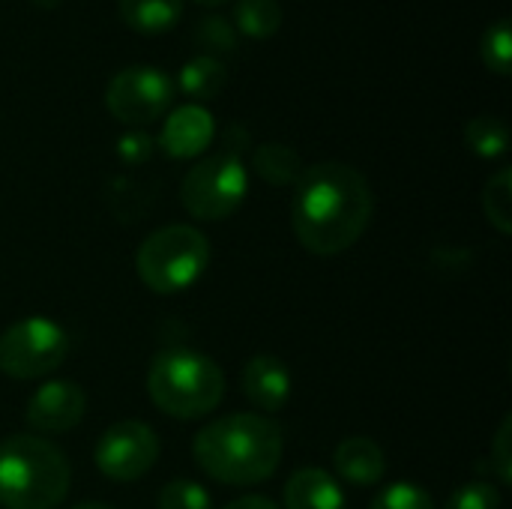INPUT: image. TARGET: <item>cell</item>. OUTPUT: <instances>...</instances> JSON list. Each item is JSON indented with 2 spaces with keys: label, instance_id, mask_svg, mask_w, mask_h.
I'll list each match as a JSON object with an SVG mask.
<instances>
[{
  "label": "cell",
  "instance_id": "cell-26",
  "mask_svg": "<svg viewBox=\"0 0 512 509\" xmlns=\"http://www.w3.org/2000/svg\"><path fill=\"white\" fill-rule=\"evenodd\" d=\"M510 441L512 417H504V423H501V429H498V435H495V444H492V468H495V474H498V483H504V486H510L512 480Z\"/></svg>",
  "mask_w": 512,
  "mask_h": 509
},
{
  "label": "cell",
  "instance_id": "cell-27",
  "mask_svg": "<svg viewBox=\"0 0 512 509\" xmlns=\"http://www.w3.org/2000/svg\"><path fill=\"white\" fill-rule=\"evenodd\" d=\"M150 150H153V141H150V135H144V132H126L120 141H117V153H120V159L123 162H144L147 156H150Z\"/></svg>",
  "mask_w": 512,
  "mask_h": 509
},
{
  "label": "cell",
  "instance_id": "cell-11",
  "mask_svg": "<svg viewBox=\"0 0 512 509\" xmlns=\"http://www.w3.org/2000/svg\"><path fill=\"white\" fill-rule=\"evenodd\" d=\"M216 135V120L201 105H180L165 117L159 147L171 159H195L201 156Z\"/></svg>",
  "mask_w": 512,
  "mask_h": 509
},
{
  "label": "cell",
  "instance_id": "cell-4",
  "mask_svg": "<svg viewBox=\"0 0 512 509\" xmlns=\"http://www.w3.org/2000/svg\"><path fill=\"white\" fill-rule=\"evenodd\" d=\"M147 393L162 414L177 420H198L216 411L222 402L225 375L207 354L171 348L150 363Z\"/></svg>",
  "mask_w": 512,
  "mask_h": 509
},
{
  "label": "cell",
  "instance_id": "cell-21",
  "mask_svg": "<svg viewBox=\"0 0 512 509\" xmlns=\"http://www.w3.org/2000/svg\"><path fill=\"white\" fill-rule=\"evenodd\" d=\"M480 54H483V63L498 72V75H510L512 72V33L510 21L507 18H498L486 27L483 39H480Z\"/></svg>",
  "mask_w": 512,
  "mask_h": 509
},
{
  "label": "cell",
  "instance_id": "cell-18",
  "mask_svg": "<svg viewBox=\"0 0 512 509\" xmlns=\"http://www.w3.org/2000/svg\"><path fill=\"white\" fill-rule=\"evenodd\" d=\"M282 27L279 0H237L234 6V30L249 39H267Z\"/></svg>",
  "mask_w": 512,
  "mask_h": 509
},
{
  "label": "cell",
  "instance_id": "cell-16",
  "mask_svg": "<svg viewBox=\"0 0 512 509\" xmlns=\"http://www.w3.org/2000/svg\"><path fill=\"white\" fill-rule=\"evenodd\" d=\"M123 21L138 33H165L183 15V0H117Z\"/></svg>",
  "mask_w": 512,
  "mask_h": 509
},
{
  "label": "cell",
  "instance_id": "cell-19",
  "mask_svg": "<svg viewBox=\"0 0 512 509\" xmlns=\"http://www.w3.org/2000/svg\"><path fill=\"white\" fill-rule=\"evenodd\" d=\"M465 144L483 159H498L507 153L510 144L507 123L495 114H477L465 123Z\"/></svg>",
  "mask_w": 512,
  "mask_h": 509
},
{
  "label": "cell",
  "instance_id": "cell-29",
  "mask_svg": "<svg viewBox=\"0 0 512 509\" xmlns=\"http://www.w3.org/2000/svg\"><path fill=\"white\" fill-rule=\"evenodd\" d=\"M72 509H114V507H108V504H99V501H84V504H78V507H72Z\"/></svg>",
  "mask_w": 512,
  "mask_h": 509
},
{
  "label": "cell",
  "instance_id": "cell-22",
  "mask_svg": "<svg viewBox=\"0 0 512 509\" xmlns=\"http://www.w3.org/2000/svg\"><path fill=\"white\" fill-rule=\"evenodd\" d=\"M159 509H213L210 492L192 480H171L159 492Z\"/></svg>",
  "mask_w": 512,
  "mask_h": 509
},
{
  "label": "cell",
  "instance_id": "cell-13",
  "mask_svg": "<svg viewBox=\"0 0 512 509\" xmlns=\"http://www.w3.org/2000/svg\"><path fill=\"white\" fill-rule=\"evenodd\" d=\"M333 465H336V474L351 483V486H375L384 480L387 474V459H384V450L366 438V435H354V438H345L336 453H333Z\"/></svg>",
  "mask_w": 512,
  "mask_h": 509
},
{
  "label": "cell",
  "instance_id": "cell-23",
  "mask_svg": "<svg viewBox=\"0 0 512 509\" xmlns=\"http://www.w3.org/2000/svg\"><path fill=\"white\" fill-rule=\"evenodd\" d=\"M372 509H435V501L429 498L426 489H420V486L402 480V483L387 486V489L375 498Z\"/></svg>",
  "mask_w": 512,
  "mask_h": 509
},
{
  "label": "cell",
  "instance_id": "cell-2",
  "mask_svg": "<svg viewBox=\"0 0 512 509\" xmlns=\"http://www.w3.org/2000/svg\"><path fill=\"white\" fill-rule=\"evenodd\" d=\"M192 456L216 483L255 486L279 468L282 429L258 414H228L195 435Z\"/></svg>",
  "mask_w": 512,
  "mask_h": 509
},
{
  "label": "cell",
  "instance_id": "cell-12",
  "mask_svg": "<svg viewBox=\"0 0 512 509\" xmlns=\"http://www.w3.org/2000/svg\"><path fill=\"white\" fill-rule=\"evenodd\" d=\"M243 393L258 411H282L291 399V372L279 357L258 354L243 369Z\"/></svg>",
  "mask_w": 512,
  "mask_h": 509
},
{
  "label": "cell",
  "instance_id": "cell-30",
  "mask_svg": "<svg viewBox=\"0 0 512 509\" xmlns=\"http://www.w3.org/2000/svg\"><path fill=\"white\" fill-rule=\"evenodd\" d=\"M195 3H201V6H222V3H228V0H195Z\"/></svg>",
  "mask_w": 512,
  "mask_h": 509
},
{
  "label": "cell",
  "instance_id": "cell-3",
  "mask_svg": "<svg viewBox=\"0 0 512 509\" xmlns=\"http://www.w3.org/2000/svg\"><path fill=\"white\" fill-rule=\"evenodd\" d=\"M63 450L36 435H15L0 444V507L54 509L69 492Z\"/></svg>",
  "mask_w": 512,
  "mask_h": 509
},
{
  "label": "cell",
  "instance_id": "cell-5",
  "mask_svg": "<svg viewBox=\"0 0 512 509\" xmlns=\"http://www.w3.org/2000/svg\"><path fill=\"white\" fill-rule=\"evenodd\" d=\"M210 264V243L192 225H165L138 246V276L156 294L192 288Z\"/></svg>",
  "mask_w": 512,
  "mask_h": 509
},
{
  "label": "cell",
  "instance_id": "cell-1",
  "mask_svg": "<svg viewBox=\"0 0 512 509\" xmlns=\"http://www.w3.org/2000/svg\"><path fill=\"white\" fill-rule=\"evenodd\" d=\"M294 186L291 225L312 255H339L369 228L375 198L369 180L354 165L318 162L303 168Z\"/></svg>",
  "mask_w": 512,
  "mask_h": 509
},
{
  "label": "cell",
  "instance_id": "cell-28",
  "mask_svg": "<svg viewBox=\"0 0 512 509\" xmlns=\"http://www.w3.org/2000/svg\"><path fill=\"white\" fill-rule=\"evenodd\" d=\"M225 509H279L270 498H261V495H249V498H240L234 504H228Z\"/></svg>",
  "mask_w": 512,
  "mask_h": 509
},
{
  "label": "cell",
  "instance_id": "cell-17",
  "mask_svg": "<svg viewBox=\"0 0 512 509\" xmlns=\"http://www.w3.org/2000/svg\"><path fill=\"white\" fill-rule=\"evenodd\" d=\"M252 168L258 171V177H264V180L273 183V186L297 183L300 174H303L300 153L291 150L288 144H279V141L258 144L255 153H252Z\"/></svg>",
  "mask_w": 512,
  "mask_h": 509
},
{
  "label": "cell",
  "instance_id": "cell-15",
  "mask_svg": "<svg viewBox=\"0 0 512 509\" xmlns=\"http://www.w3.org/2000/svg\"><path fill=\"white\" fill-rule=\"evenodd\" d=\"M177 84L192 99H213L228 84V69H225V63L219 57L198 54V57L183 63V69L177 75Z\"/></svg>",
  "mask_w": 512,
  "mask_h": 509
},
{
  "label": "cell",
  "instance_id": "cell-24",
  "mask_svg": "<svg viewBox=\"0 0 512 509\" xmlns=\"http://www.w3.org/2000/svg\"><path fill=\"white\" fill-rule=\"evenodd\" d=\"M444 509H501V492L486 480H474L459 486Z\"/></svg>",
  "mask_w": 512,
  "mask_h": 509
},
{
  "label": "cell",
  "instance_id": "cell-10",
  "mask_svg": "<svg viewBox=\"0 0 512 509\" xmlns=\"http://www.w3.org/2000/svg\"><path fill=\"white\" fill-rule=\"evenodd\" d=\"M87 408L84 390L72 381H45L27 399V423L36 432H69L81 423Z\"/></svg>",
  "mask_w": 512,
  "mask_h": 509
},
{
  "label": "cell",
  "instance_id": "cell-6",
  "mask_svg": "<svg viewBox=\"0 0 512 509\" xmlns=\"http://www.w3.org/2000/svg\"><path fill=\"white\" fill-rule=\"evenodd\" d=\"M249 192V171L234 150L213 153L201 162H195L183 183H180V201L195 219L219 222L231 216Z\"/></svg>",
  "mask_w": 512,
  "mask_h": 509
},
{
  "label": "cell",
  "instance_id": "cell-14",
  "mask_svg": "<svg viewBox=\"0 0 512 509\" xmlns=\"http://www.w3.org/2000/svg\"><path fill=\"white\" fill-rule=\"evenodd\" d=\"M342 486L321 468L297 471L285 486V509H345Z\"/></svg>",
  "mask_w": 512,
  "mask_h": 509
},
{
  "label": "cell",
  "instance_id": "cell-25",
  "mask_svg": "<svg viewBox=\"0 0 512 509\" xmlns=\"http://www.w3.org/2000/svg\"><path fill=\"white\" fill-rule=\"evenodd\" d=\"M195 39H198V45H204L210 51H234L237 48V30L222 15L201 18L198 27H195Z\"/></svg>",
  "mask_w": 512,
  "mask_h": 509
},
{
  "label": "cell",
  "instance_id": "cell-31",
  "mask_svg": "<svg viewBox=\"0 0 512 509\" xmlns=\"http://www.w3.org/2000/svg\"><path fill=\"white\" fill-rule=\"evenodd\" d=\"M33 3H39V6H45V9H51V6H57L60 0H33Z\"/></svg>",
  "mask_w": 512,
  "mask_h": 509
},
{
  "label": "cell",
  "instance_id": "cell-7",
  "mask_svg": "<svg viewBox=\"0 0 512 509\" xmlns=\"http://www.w3.org/2000/svg\"><path fill=\"white\" fill-rule=\"evenodd\" d=\"M69 354L66 330L42 315L12 324L0 336V372L18 381L51 375Z\"/></svg>",
  "mask_w": 512,
  "mask_h": 509
},
{
  "label": "cell",
  "instance_id": "cell-20",
  "mask_svg": "<svg viewBox=\"0 0 512 509\" xmlns=\"http://www.w3.org/2000/svg\"><path fill=\"white\" fill-rule=\"evenodd\" d=\"M483 210L486 219L501 231L510 234L512 231V171L501 168L483 189Z\"/></svg>",
  "mask_w": 512,
  "mask_h": 509
},
{
  "label": "cell",
  "instance_id": "cell-8",
  "mask_svg": "<svg viewBox=\"0 0 512 509\" xmlns=\"http://www.w3.org/2000/svg\"><path fill=\"white\" fill-rule=\"evenodd\" d=\"M174 99V81L153 66L120 69L105 87V108L126 126H147L159 120Z\"/></svg>",
  "mask_w": 512,
  "mask_h": 509
},
{
  "label": "cell",
  "instance_id": "cell-9",
  "mask_svg": "<svg viewBox=\"0 0 512 509\" xmlns=\"http://www.w3.org/2000/svg\"><path fill=\"white\" fill-rule=\"evenodd\" d=\"M96 468L114 483L141 480L159 459V438L141 420H123L105 429L96 444Z\"/></svg>",
  "mask_w": 512,
  "mask_h": 509
}]
</instances>
